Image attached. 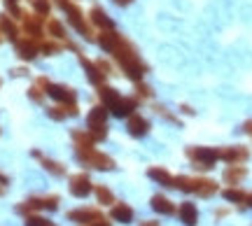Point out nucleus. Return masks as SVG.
Listing matches in <instances>:
<instances>
[{"mask_svg":"<svg viewBox=\"0 0 252 226\" xmlns=\"http://www.w3.org/2000/svg\"><path fill=\"white\" fill-rule=\"evenodd\" d=\"M112 54H115V58L119 61V65H122V70H124V75L128 80H133V82L143 80V75L147 73V65L140 61L138 49H135L126 37H119V42H117V47L112 49Z\"/></svg>","mask_w":252,"mask_h":226,"instance_id":"nucleus-1","label":"nucleus"},{"mask_svg":"<svg viewBox=\"0 0 252 226\" xmlns=\"http://www.w3.org/2000/svg\"><path fill=\"white\" fill-rule=\"evenodd\" d=\"M87 126L89 133L96 142H103L108 138V108L105 105H96L89 110V117H87Z\"/></svg>","mask_w":252,"mask_h":226,"instance_id":"nucleus-2","label":"nucleus"},{"mask_svg":"<svg viewBox=\"0 0 252 226\" xmlns=\"http://www.w3.org/2000/svg\"><path fill=\"white\" fill-rule=\"evenodd\" d=\"M187 156L191 159L196 170H210L215 166V161L220 159V149H213V147H189Z\"/></svg>","mask_w":252,"mask_h":226,"instance_id":"nucleus-3","label":"nucleus"},{"mask_svg":"<svg viewBox=\"0 0 252 226\" xmlns=\"http://www.w3.org/2000/svg\"><path fill=\"white\" fill-rule=\"evenodd\" d=\"M61 7L65 9V14H68V19H70L72 28H75V30H77V33H80V35L84 37V40H91V42H94V40L98 37L96 33H94V30H91L89 24L84 21V12H82V9L77 7V5H70V2L65 0V2H63Z\"/></svg>","mask_w":252,"mask_h":226,"instance_id":"nucleus-4","label":"nucleus"},{"mask_svg":"<svg viewBox=\"0 0 252 226\" xmlns=\"http://www.w3.org/2000/svg\"><path fill=\"white\" fill-rule=\"evenodd\" d=\"M77 159H80L84 166L98 168V170H112V168H115V161L110 159L108 154H100V152H96V149H89V152H77Z\"/></svg>","mask_w":252,"mask_h":226,"instance_id":"nucleus-5","label":"nucleus"},{"mask_svg":"<svg viewBox=\"0 0 252 226\" xmlns=\"http://www.w3.org/2000/svg\"><path fill=\"white\" fill-rule=\"evenodd\" d=\"M47 93H49L56 103H65V105H70V103L77 100V91L72 89V86H65V84H49Z\"/></svg>","mask_w":252,"mask_h":226,"instance_id":"nucleus-6","label":"nucleus"},{"mask_svg":"<svg viewBox=\"0 0 252 226\" xmlns=\"http://www.w3.org/2000/svg\"><path fill=\"white\" fill-rule=\"evenodd\" d=\"M17 54L21 61H33L40 52V40H33V37H26V40H17Z\"/></svg>","mask_w":252,"mask_h":226,"instance_id":"nucleus-7","label":"nucleus"},{"mask_svg":"<svg viewBox=\"0 0 252 226\" xmlns=\"http://www.w3.org/2000/svg\"><path fill=\"white\" fill-rule=\"evenodd\" d=\"M91 191V180L87 172H77V175H72L70 177V194L72 196H77V198H84V196H89Z\"/></svg>","mask_w":252,"mask_h":226,"instance_id":"nucleus-8","label":"nucleus"},{"mask_svg":"<svg viewBox=\"0 0 252 226\" xmlns=\"http://www.w3.org/2000/svg\"><path fill=\"white\" fill-rule=\"evenodd\" d=\"M68 219H70V222H80V224H94V222H100L103 215H100V210H96V208H80V210L68 212Z\"/></svg>","mask_w":252,"mask_h":226,"instance_id":"nucleus-9","label":"nucleus"},{"mask_svg":"<svg viewBox=\"0 0 252 226\" xmlns=\"http://www.w3.org/2000/svg\"><path fill=\"white\" fill-rule=\"evenodd\" d=\"M248 156H250V149L248 147H226V149H220V159L222 161H226L229 166L231 163H243L248 161Z\"/></svg>","mask_w":252,"mask_h":226,"instance_id":"nucleus-10","label":"nucleus"},{"mask_svg":"<svg viewBox=\"0 0 252 226\" xmlns=\"http://www.w3.org/2000/svg\"><path fill=\"white\" fill-rule=\"evenodd\" d=\"M47 114H49V119H54V121H63L65 117H77V114H80V110H77L75 103H70V105L59 103V105H54V108L47 110Z\"/></svg>","mask_w":252,"mask_h":226,"instance_id":"nucleus-11","label":"nucleus"},{"mask_svg":"<svg viewBox=\"0 0 252 226\" xmlns=\"http://www.w3.org/2000/svg\"><path fill=\"white\" fill-rule=\"evenodd\" d=\"M24 30H26L28 37H33V40H40L42 35V17L40 14H24Z\"/></svg>","mask_w":252,"mask_h":226,"instance_id":"nucleus-12","label":"nucleus"},{"mask_svg":"<svg viewBox=\"0 0 252 226\" xmlns=\"http://www.w3.org/2000/svg\"><path fill=\"white\" fill-rule=\"evenodd\" d=\"M80 63L84 68V73H87V80L91 84H96V86H103V82H105V75L100 73V68L96 65V61H87L84 56H80Z\"/></svg>","mask_w":252,"mask_h":226,"instance_id":"nucleus-13","label":"nucleus"},{"mask_svg":"<svg viewBox=\"0 0 252 226\" xmlns=\"http://www.w3.org/2000/svg\"><path fill=\"white\" fill-rule=\"evenodd\" d=\"M128 133L133 138H143L150 133V121L145 117H140V114H131L128 117Z\"/></svg>","mask_w":252,"mask_h":226,"instance_id":"nucleus-14","label":"nucleus"},{"mask_svg":"<svg viewBox=\"0 0 252 226\" xmlns=\"http://www.w3.org/2000/svg\"><path fill=\"white\" fill-rule=\"evenodd\" d=\"M119 37H122V35H119L115 28H108V30H100V35L96 37V42L100 45V49H103V52H110V54H112V49L117 47Z\"/></svg>","mask_w":252,"mask_h":226,"instance_id":"nucleus-15","label":"nucleus"},{"mask_svg":"<svg viewBox=\"0 0 252 226\" xmlns=\"http://www.w3.org/2000/svg\"><path fill=\"white\" fill-rule=\"evenodd\" d=\"M138 108V98H119V103L110 110L115 117H131Z\"/></svg>","mask_w":252,"mask_h":226,"instance_id":"nucleus-16","label":"nucleus"},{"mask_svg":"<svg viewBox=\"0 0 252 226\" xmlns=\"http://www.w3.org/2000/svg\"><path fill=\"white\" fill-rule=\"evenodd\" d=\"M245 175H248V168L241 166V163H231L229 168L224 170V182L226 184H241Z\"/></svg>","mask_w":252,"mask_h":226,"instance_id":"nucleus-17","label":"nucleus"},{"mask_svg":"<svg viewBox=\"0 0 252 226\" xmlns=\"http://www.w3.org/2000/svg\"><path fill=\"white\" fill-rule=\"evenodd\" d=\"M72 140H75V147H77V152H89L94 149V138H91L89 131H75L72 133Z\"/></svg>","mask_w":252,"mask_h":226,"instance_id":"nucleus-18","label":"nucleus"},{"mask_svg":"<svg viewBox=\"0 0 252 226\" xmlns=\"http://www.w3.org/2000/svg\"><path fill=\"white\" fill-rule=\"evenodd\" d=\"M180 219L185 226H196L198 222V210L194 203H182L180 205Z\"/></svg>","mask_w":252,"mask_h":226,"instance_id":"nucleus-19","label":"nucleus"},{"mask_svg":"<svg viewBox=\"0 0 252 226\" xmlns=\"http://www.w3.org/2000/svg\"><path fill=\"white\" fill-rule=\"evenodd\" d=\"M89 21L94 24V26H98V28H103V30H108V28H112V19L103 12L100 7H94L89 12Z\"/></svg>","mask_w":252,"mask_h":226,"instance_id":"nucleus-20","label":"nucleus"},{"mask_svg":"<svg viewBox=\"0 0 252 226\" xmlns=\"http://www.w3.org/2000/svg\"><path fill=\"white\" fill-rule=\"evenodd\" d=\"M152 210L159 212V215H173V212H175V205H173L166 196L157 194V196H152Z\"/></svg>","mask_w":252,"mask_h":226,"instance_id":"nucleus-21","label":"nucleus"},{"mask_svg":"<svg viewBox=\"0 0 252 226\" xmlns=\"http://www.w3.org/2000/svg\"><path fill=\"white\" fill-rule=\"evenodd\" d=\"M98 96H100V100H103V105H105L108 110L115 108V105L119 103V98H122V96L117 93V89H112V86H100Z\"/></svg>","mask_w":252,"mask_h":226,"instance_id":"nucleus-22","label":"nucleus"},{"mask_svg":"<svg viewBox=\"0 0 252 226\" xmlns=\"http://www.w3.org/2000/svg\"><path fill=\"white\" fill-rule=\"evenodd\" d=\"M0 28H2V35H7L12 42H17L19 40V28L7 14H0Z\"/></svg>","mask_w":252,"mask_h":226,"instance_id":"nucleus-23","label":"nucleus"},{"mask_svg":"<svg viewBox=\"0 0 252 226\" xmlns=\"http://www.w3.org/2000/svg\"><path fill=\"white\" fill-rule=\"evenodd\" d=\"M112 219H115V222H122V224H128V222L133 219V210L128 208L126 203H117V205L112 208Z\"/></svg>","mask_w":252,"mask_h":226,"instance_id":"nucleus-24","label":"nucleus"},{"mask_svg":"<svg viewBox=\"0 0 252 226\" xmlns=\"http://www.w3.org/2000/svg\"><path fill=\"white\" fill-rule=\"evenodd\" d=\"M147 175H150L154 182L163 184V187H173V182H175V177H173L168 170H163V168H150V170H147Z\"/></svg>","mask_w":252,"mask_h":226,"instance_id":"nucleus-25","label":"nucleus"},{"mask_svg":"<svg viewBox=\"0 0 252 226\" xmlns=\"http://www.w3.org/2000/svg\"><path fill=\"white\" fill-rule=\"evenodd\" d=\"M33 156H35V159H40V161H42V166H45V170H49L52 175H56V177H61L63 172H65V168H63L61 163L49 161V159H42V154H40V152H33Z\"/></svg>","mask_w":252,"mask_h":226,"instance_id":"nucleus-26","label":"nucleus"},{"mask_svg":"<svg viewBox=\"0 0 252 226\" xmlns=\"http://www.w3.org/2000/svg\"><path fill=\"white\" fill-rule=\"evenodd\" d=\"M196 194H198V196H203V198H210V196H215V194H217V182H213V180H203V177H201Z\"/></svg>","mask_w":252,"mask_h":226,"instance_id":"nucleus-27","label":"nucleus"},{"mask_svg":"<svg viewBox=\"0 0 252 226\" xmlns=\"http://www.w3.org/2000/svg\"><path fill=\"white\" fill-rule=\"evenodd\" d=\"M47 30H49V35L56 37V40H65V28L59 19H49L47 21Z\"/></svg>","mask_w":252,"mask_h":226,"instance_id":"nucleus-28","label":"nucleus"},{"mask_svg":"<svg viewBox=\"0 0 252 226\" xmlns=\"http://www.w3.org/2000/svg\"><path fill=\"white\" fill-rule=\"evenodd\" d=\"M63 47H65V45H61V42H54V40H40V52H42L45 56L59 54Z\"/></svg>","mask_w":252,"mask_h":226,"instance_id":"nucleus-29","label":"nucleus"},{"mask_svg":"<svg viewBox=\"0 0 252 226\" xmlns=\"http://www.w3.org/2000/svg\"><path fill=\"white\" fill-rule=\"evenodd\" d=\"M222 196H224L226 200H231V203H245V196H248V194L241 189H224Z\"/></svg>","mask_w":252,"mask_h":226,"instance_id":"nucleus-30","label":"nucleus"},{"mask_svg":"<svg viewBox=\"0 0 252 226\" xmlns=\"http://www.w3.org/2000/svg\"><path fill=\"white\" fill-rule=\"evenodd\" d=\"M96 194H98V203H100V205H110V203H115V196H112V191H110L108 187H98V189H96Z\"/></svg>","mask_w":252,"mask_h":226,"instance_id":"nucleus-31","label":"nucleus"},{"mask_svg":"<svg viewBox=\"0 0 252 226\" xmlns=\"http://www.w3.org/2000/svg\"><path fill=\"white\" fill-rule=\"evenodd\" d=\"M33 7H35V12L40 17H47L52 12V2L49 0H33Z\"/></svg>","mask_w":252,"mask_h":226,"instance_id":"nucleus-32","label":"nucleus"},{"mask_svg":"<svg viewBox=\"0 0 252 226\" xmlns=\"http://www.w3.org/2000/svg\"><path fill=\"white\" fill-rule=\"evenodd\" d=\"M26 226H56V224H52V222H49V219H45V217L28 215V217H26Z\"/></svg>","mask_w":252,"mask_h":226,"instance_id":"nucleus-33","label":"nucleus"},{"mask_svg":"<svg viewBox=\"0 0 252 226\" xmlns=\"http://www.w3.org/2000/svg\"><path fill=\"white\" fill-rule=\"evenodd\" d=\"M135 91H138V98H152L154 96V91L147 84H140V82H135Z\"/></svg>","mask_w":252,"mask_h":226,"instance_id":"nucleus-34","label":"nucleus"},{"mask_svg":"<svg viewBox=\"0 0 252 226\" xmlns=\"http://www.w3.org/2000/svg\"><path fill=\"white\" fill-rule=\"evenodd\" d=\"M28 96H31V100H33V103H42V100H45V93H42V89H40L37 84L28 89Z\"/></svg>","mask_w":252,"mask_h":226,"instance_id":"nucleus-35","label":"nucleus"},{"mask_svg":"<svg viewBox=\"0 0 252 226\" xmlns=\"http://www.w3.org/2000/svg\"><path fill=\"white\" fill-rule=\"evenodd\" d=\"M96 65L100 68V73L105 75V77H108V75H112V65H110L105 58H98V61H96Z\"/></svg>","mask_w":252,"mask_h":226,"instance_id":"nucleus-36","label":"nucleus"},{"mask_svg":"<svg viewBox=\"0 0 252 226\" xmlns=\"http://www.w3.org/2000/svg\"><path fill=\"white\" fill-rule=\"evenodd\" d=\"M37 86H40V89H49V84H52V82L47 80V77H37V82H35Z\"/></svg>","mask_w":252,"mask_h":226,"instance_id":"nucleus-37","label":"nucleus"},{"mask_svg":"<svg viewBox=\"0 0 252 226\" xmlns=\"http://www.w3.org/2000/svg\"><path fill=\"white\" fill-rule=\"evenodd\" d=\"M243 131L252 136V121H245V124H243Z\"/></svg>","mask_w":252,"mask_h":226,"instance_id":"nucleus-38","label":"nucleus"},{"mask_svg":"<svg viewBox=\"0 0 252 226\" xmlns=\"http://www.w3.org/2000/svg\"><path fill=\"white\" fill-rule=\"evenodd\" d=\"M140 226H159V222H152V219H147V222H143Z\"/></svg>","mask_w":252,"mask_h":226,"instance_id":"nucleus-39","label":"nucleus"},{"mask_svg":"<svg viewBox=\"0 0 252 226\" xmlns=\"http://www.w3.org/2000/svg\"><path fill=\"white\" fill-rule=\"evenodd\" d=\"M115 2H117V5H122V7H124V5H131L133 0H115Z\"/></svg>","mask_w":252,"mask_h":226,"instance_id":"nucleus-40","label":"nucleus"},{"mask_svg":"<svg viewBox=\"0 0 252 226\" xmlns=\"http://www.w3.org/2000/svg\"><path fill=\"white\" fill-rule=\"evenodd\" d=\"M182 112H185V114H194V110L187 108V105H182Z\"/></svg>","mask_w":252,"mask_h":226,"instance_id":"nucleus-41","label":"nucleus"},{"mask_svg":"<svg viewBox=\"0 0 252 226\" xmlns=\"http://www.w3.org/2000/svg\"><path fill=\"white\" fill-rule=\"evenodd\" d=\"M91 226H108V222H105V219H100V222H94Z\"/></svg>","mask_w":252,"mask_h":226,"instance_id":"nucleus-42","label":"nucleus"},{"mask_svg":"<svg viewBox=\"0 0 252 226\" xmlns=\"http://www.w3.org/2000/svg\"><path fill=\"white\" fill-rule=\"evenodd\" d=\"M245 200H248V205L252 208V194H248V196H245Z\"/></svg>","mask_w":252,"mask_h":226,"instance_id":"nucleus-43","label":"nucleus"},{"mask_svg":"<svg viewBox=\"0 0 252 226\" xmlns=\"http://www.w3.org/2000/svg\"><path fill=\"white\" fill-rule=\"evenodd\" d=\"M56 2H59V5H63V2H65V0H56Z\"/></svg>","mask_w":252,"mask_h":226,"instance_id":"nucleus-44","label":"nucleus"},{"mask_svg":"<svg viewBox=\"0 0 252 226\" xmlns=\"http://www.w3.org/2000/svg\"><path fill=\"white\" fill-rule=\"evenodd\" d=\"M0 40H2V28H0Z\"/></svg>","mask_w":252,"mask_h":226,"instance_id":"nucleus-45","label":"nucleus"},{"mask_svg":"<svg viewBox=\"0 0 252 226\" xmlns=\"http://www.w3.org/2000/svg\"><path fill=\"white\" fill-rule=\"evenodd\" d=\"M0 194H2V189H0Z\"/></svg>","mask_w":252,"mask_h":226,"instance_id":"nucleus-46","label":"nucleus"}]
</instances>
